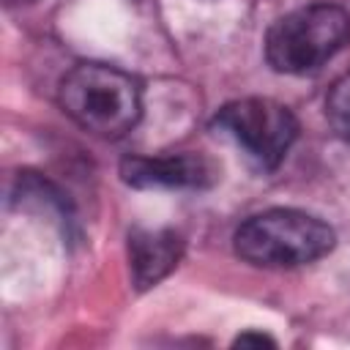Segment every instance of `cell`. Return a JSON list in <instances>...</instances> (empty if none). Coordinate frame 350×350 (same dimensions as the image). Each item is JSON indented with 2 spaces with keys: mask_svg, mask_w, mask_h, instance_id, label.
Instances as JSON below:
<instances>
[{
  "mask_svg": "<svg viewBox=\"0 0 350 350\" xmlns=\"http://www.w3.org/2000/svg\"><path fill=\"white\" fill-rule=\"evenodd\" d=\"M63 112L90 134L123 137L142 115L137 79L107 63H77L60 82Z\"/></svg>",
  "mask_w": 350,
  "mask_h": 350,
  "instance_id": "6da1fadb",
  "label": "cell"
},
{
  "mask_svg": "<svg viewBox=\"0 0 350 350\" xmlns=\"http://www.w3.org/2000/svg\"><path fill=\"white\" fill-rule=\"evenodd\" d=\"M336 243L334 230L295 208L254 213L235 230V252L260 268H298L325 257Z\"/></svg>",
  "mask_w": 350,
  "mask_h": 350,
  "instance_id": "7a4b0ae2",
  "label": "cell"
},
{
  "mask_svg": "<svg viewBox=\"0 0 350 350\" xmlns=\"http://www.w3.org/2000/svg\"><path fill=\"white\" fill-rule=\"evenodd\" d=\"M350 38V16L334 3H312L279 16L265 36V60L279 74L320 71Z\"/></svg>",
  "mask_w": 350,
  "mask_h": 350,
  "instance_id": "3957f363",
  "label": "cell"
},
{
  "mask_svg": "<svg viewBox=\"0 0 350 350\" xmlns=\"http://www.w3.org/2000/svg\"><path fill=\"white\" fill-rule=\"evenodd\" d=\"M213 129L232 139L260 170H276L298 137L295 115L284 104L260 96L224 104L213 118Z\"/></svg>",
  "mask_w": 350,
  "mask_h": 350,
  "instance_id": "277c9868",
  "label": "cell"
},
{
  "mask_svg": "<svg viewBox=\"0 0 350 350\" xmlns=\"http://www.w3.org/2000/svg\"><path fill=\"white\" fill-rule=\"evenodd\" d=\"M120 178L134 189H208L219 167L202 153L129 156L120 161Z\"/></svg>",
  "mask_w": 350,
  "mask_h": 350,
  "instance_id": "5b68a950",
  "label": "cell"
},
{
  "mask_svg": "<svg viewBox=\"0 0 350 350\" xmlns=\"http://www.w3.org/2000/svg\"><path fill=\"white\" fill-rule=\"evenodd\" d=\"M183 257V238L175 230L134 227L129 232V268L137 290L156 287Z\"/></svg>",
  "mask_w": 350,
  "mask_h": 350,
  "instance_id": "8992f818",
  "label": "cell"
},
{
  "mask_svg": "<svg viewBox=\"0 0 350 350\" xmlns=\"http://www.w3.org/2000/svg\"><path fill=\"white\" fill-rule=\"evenodd\" d=\"M325 118L336 137L350 142V71H345L325 96Z\"/></svg>",
  "mask_w": 350,
  "mask_h": 350,
  "instance_id": "52a82bcc",
  "label": "cell"
},
{
  "mask_svg": "<svg viewBox=\"0 0 350 350\" xmlns=\"http://www.w3.org/2000/svg\"><path fill=\"white\" fill-rule=\"evenodd\" d=\"M235 345L243 347V345H276V342H273L268 334H252V331H249V334H241V336L235 339Z\"/></svg>",
  "mask_w": 350,
  "mask_h": 350,
  "instance_id": "ba28073f",
  "label": "cell"
},
{
  "mask_svg": "<svg viewBox=\"0 0 350 350\" xmlns=\"http://www.w3.org/2000/svg\"><path fill=\"white\" fill-rule=\"evenodd\" d=\"M8 5H22V3H33V0H5Z\"/></svg>",
  "mask_w": 350,
  "mask_h": 350,
  "instance_id": "9c48e42d",
  "label": "cell"
}]
</instances>
